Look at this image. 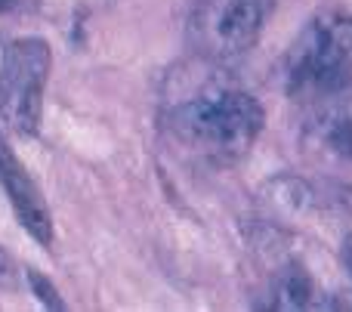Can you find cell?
Here are the masks:
<instances>
[{"instance_id": "obj_1", "label": "cell", "mask_w": 352, "mask_h": 312, "mask_svg": "<svg viewBox=\"0 0 352 312\" xmlns=\"http://www.w3.org/2000/svg\"><path fill=\"white\" fill-rule=\"evenodd\" d=\"M167 130L195 152L238 158L256 142L266 111L260 99L238 87H201L192 96L173 99L164 111Z\"/></svg>"}, {"instance_id": "obj_2", "label": "cell", "mask_w": 352, "mask_h": 312, "mask_svg": "<svg viewBox=\"0 0 352 312\" xmlns=\"http://www.w3.org/2000/svg\"><path fill=\"white\" fill-rule=\"evenodd\" d=\"M285 93L303 102H318L352 84V16L318 12L306 22L281 59Z\"/></svg>"}, {"instance_id": "obj_3", "label": "cell", "mask_w": 352, "mask_h": 312, "mask_svg": "<svg viewBox=\"0 0 352 312\" xmlns=\"http://www.w3.org/2000/svg\"><path fill=\"white\" fill-rule=\"evenodd\" d=\"M53 53L43 37H16L0 56V118L19 136H31L41 124L43 87Z\"/></svg>"}, {"instance_id": "obj_4", "label": "cell", "mask_w": 352, "mask_h": 312, "mask_svg": "<svg viewBox=\"0 0 352 312\" xmlns=\"http://www.w3.org/2000/svg\"><path fill=\"white\" fill-rule=\"evenodd\" d=\"M275 0H198L188 16V41L213 62L238 59L256 47Z\"/></svg>"}, {"instance_id": "obj_5", "label": "cell", "mask_w": 352, "mask_h": 312, "mask_svg": "<svg viewBox=\"0 0 352 312\" xmlns=\"http://www.w3.org/2000/svg\"><path fill=\"white\" fill-rule=\"evenodd\" d=\"M0 186H3L6 198L12 204V214L19 216L25 232L43 247L53 245V216H50L47 198L41 195V189L31 179V173L25 170V164L16 158L3 130H0Z\"/></svg>"}, {"instance_id": "obj_6", "label": "cell", "mask_w": 352, "mask_h": 312, "mask_svg": "<svg viewBox=\"0 0 352 312\" xmlns=\"http://www.w3.org/2000/svg\"><path fill=\"white\" fill-rule=\"evenodd\" d=\"M306 140L328 148L337 158L352 161V111L324 105L306 121Z\"/></svg>"}, {"instance_id": "obj_7", "label": "cell", "mask_w": 352, "mask_h": 312, "mask_svg": "<svg viewBox=\"0 0 352 312\" xmlns=\"http://www.w3.org/2000/svg\"><path fill=\"white\" fill-rule=\"evenodd\" d=\"M316 303V291H312V282L306 276L303 266L291 263L272 278V291H269V309L278 312H297V309H309Z\"/></svg>"}, {"instance_id": "obj_8", "label": "cell", "mask_w": 352, "mask_h": 312, "mask_svg": "<svg viewBox=\"0 0 352 312\" xmlns=\"http://www.w3.org/2000/svg\"><path fill=\"white\" fill-rule=\"evenodd\" d=\"M28 285H31V291H34V297L43 303L47 309H56V312H62L65 309V300L59 297V291H56V285L50 282L47 276H41V272H34V269H28Z\"/></svg>"}, {"instance_id": "obj_9", "label": "cell", "mask_w": 352, "mask_h": 312, "mask_svg": "<svg viewBox=\"0 0 352 312\" xmlns=\"http://www.w3.org/2000/svg\"><path fill=\"white\" fill-rule=\"evenodd\" d=\"M340 257H343V266H346V272H349V278H352V235H346V238H343Z\"/></svg>"}, {"instance_id": "obj_10", "label": "cell", "mask_w": 352, "mask_h": 312, "mask_svg": "<svg viewBox=\"0 0 352 312\" xmlns=\"http://www.w3.org/2000/svg\"><path fill=\"white\" fill-rule=\"evenodd\" d=\"M22 6H25V0H0V12H16Z\"/></svg>"}, {"instance_id": "obj_11", "label": "cell", "mask_w": 352, "mask_h": 312, "mask_svg": "<svg viewBox=\"0 0 352 312\" xmlns=\"http://www.w3.org/2000/svg\"><path fill=\"white\" fill-rule=\"evenodd\" d=\"M6 269H10V260H6V254L0 251V272H6Z\"/></svg>"}]
</instances>
